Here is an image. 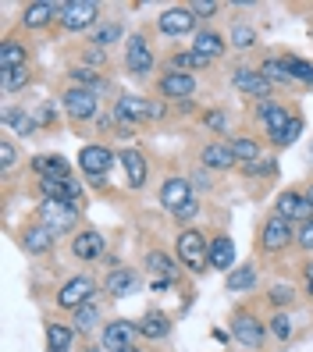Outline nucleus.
Returning <instances> with one entry per match:
<instances>
[{
  "label": "nucleus",
  "mask_w": 313,
  "mask_h": 352,
  "mask_svg": "<svg viewBox=\"0 0 313 352\" xmlns=\"http://www.w3.org/2000/svg\"><path fill=\"white\" fill-rule=\"evenodd\" d=\"M75 221H78L75 203H65V199H43L39 203V224H43L47 232H54V235L72 232Z\"/></svg>",
  "instance_id": "f257e3e1"
},
{
  "label": "nucleus",
  "mask_w": 313,
  "mask_h": 352,
  "mask_svg": "<svg viewBox=\"0 0 313 352\" xmlns=\"http://www.w3.org/2000/svg\"><path fill=\"white\" fill-rule=\"evenodd\" d=\"M178 260L189 267V271H199L203 263H211V242L199 232H193V228H185L178 235Z\"/></svg>",
  "instance_id": "f03ea898"
},
{
  "label": "nucleus",
  "mask_w": 313,
  "mask_h": 352,
  "mask_svg": "<svg viewBox=\"0 0 313 352\" xmlns=\"http://www.w3.org/2000/svg\"><path fill=\"white\" fill-rule=\"evenodd\" d=\"M96 14H100V8L93 4V0H72V4H57V18H61V25H65L68 32L89 29V25L96 22Z\"/></svg>",
  "instance_id": "7ed1b4c3"
},
{
  "label": "nucleus",
  "mask_w": 313,
  "mask_h": 352,
  "mask_svg": "<svg viewBox=\"0 0 313 352\" xmlns=\"http://www.w3.org/2000/svg\"><path fill=\"white\" fill-rule=\"evenodd\" d=\"M65 111H68L72 121H89V118H96V93L86 89V86L68 89V93H65Z\"/></svg>",
  "instance_id": "20e7f679"
},
{
  "label": "nucleus",
  "mask_w": 313,
  "mask_h": 352,
  "mask_svg": "<svg viewBox=\"0 0 313 352\" xmlns=\"http://www.w3.org/2000/svg\"><path fill=\"white\" fill-rule=\"evenodd\" d=\"M111 164H114V153L103 150V146H82V153H78V168L96 182L111 171Z\"/></svg>",
  "instance_id": "39448f33"
},
{
  "label": "nucleus",
  "mask_w": 313,
  "mask_h": 352,
  "mask_svg": "<svg viewBox=\"0 0 313 352\" xmlns=\"http://www.w3.org/2000/svg\"><path fill=\"white\" fill-rule=\"evenodd\" d=\"M89 299H93V278H86V274L72 278V281L57 292V302L65 306V309H78V306H86Z\"/></svg>",
  "instance_id": "423d86ee"
},
{
  "label": "nucleus",
  "mask_w": 313,
  "mask_h": 352,
  "mask_svg": "<svg viewBox=\"0 0 313 352\" xmlns=\"http://www.w3.org/2000/svg\"><path fill=\"white\" fill-rule=\"evenodd\" d=\"M193 25H196V14L189 8H168L157 18V29L164 36H185V32H193Z\"/></svg>",
  "instance_id": "0eeeda50"
},
{
  "label": "nucleus",
  "mask_w": 313,
  "mask_h": 352,
  "mask_svg": "<svg viewBox=\"0 0 313 352\" xmlns=\"http://www.w3.org/2000/svg\"><path fill=\"white\" fill-rule=\"evenodd\" d=\"M274 210L285 221H313V203L306 196H299V192H281L278 203H274Z\"/></svg>",
  "instance_id": "6e6552de"
},
{
  "label": "nucleus",
  "mask_w": 313,
  "mask_h": 352,
  "mask_svg": "<svg viewBox=\"0 0 313 352\" xmlns=\"http://www.w3.org/2000/svg\"><path fill=\"white\" fill-rule=\"evenodd\" d=\"M160 203L168 206V210H182L185 203H193V182H185V178H168L160 185Z\"/></svg>",
  "instance_id": "1a4fd4ad"
},
{
  "label": "nucleus",
  "mask_w": 313,
  "mask_h": 352,
  "mask_svg": "<svg viewBox=\"0 0 313 352\" xmlns=\"http://www.w3.org/2000/svg\"><path fill=\"white\" fill-rule=\"evenodd\" d=\"M260 242H263L267 253L285 250V245L292 242V224H288L285 217H270V221L263 224V232H260Z\"/></svg>",
  "instance_id": "9d476101"
},
{
  "label": "nucleus",
  "mask_w": 313,
  "mask_h": 352,
  "mask_svg": "<svg viewBox=\"0 0 313 352\" xmlns=\"http://www.w3.org/2000/svg\"><path fill=\"white\" fill-rule=\"evenodd\" d=\"M160 93L168 100H185V96L196 93V78L189 72H168L160 78Z\"/></svg>",
  "instance_id": "9b49d317"
},
{
  "label": "nucleus",
  "mask_w": 313,
  "mask_h": 352,
  "mask_svg": "<svg viewBox=\"0 0 313 352\" xmlns=\"http://www.w3.org/2000/svg\"><path fill=\"white\" fill-rule=\"evenodd\" d=\"M150 107H153V103H150V100H142V96H121L114 118L125 121V125H139L142 118H150Z\"/></svg>",
  "instance_id": "f8f14e48"
},
{
  "label": "nucleus",
  "mask_w": 313,
  "mask_h": 352,
  "mask_svg": "<svg viewBox=\"0 0 313 352\" xmlns=\"http://www.w3.org/2000/svg\"><path fill=\"white\" fill-rule=\"evenodd\" d=\"M39 189H43V199H65V203H75L78 192H82V185L75 178H47V182H39Z\"/></svg>",
  "instance_id": "ddd939ff"
},
{
  "label": "nucleus",
  "mask_w": 313,
  "mask_h": 352,
  "mask_svg": "<svg viewBox=\"0 0 313 352\" xmlns=\"http://www.w3.org/2000/svg\"><path fill=\"white\" fill-rule=\"evenodd\" d=\"M203 168H214V171H221V168H235V150H232V142H211V146H203Z\"/></svg>",
  "instance_id": "4468645a"
},
{
  "label": "nucleus",
  "mask_w": 313,
  "mask_h": 352,
  "mask_svg": "<svg viewBox=\"0 0 313 352\" xmlns=\"http://www.w3.org/2000/svg\"><path fill=\"white\" fill-rule=\"evenodd\" d=\"M232 82H235L242 93H249V96H263L267 100V93H270V82L260 72H253V68H235L232 72Z\"/></svg>",
  "instance_id": "2eb2a0df"
},
{
  "label": "nucleus",
  "mask_w": 313,
  "mask_h": 352,
  "mask_svg": "<svg viewBox=\"0 0 313 352\" xmlns=\"http://www.w3.org/2000/svg\"><path fill=\"white\" fill-rule=\"evenodd\" d=\"M136 324H129V320H114V324H107L103 327V345H107L111 352H118V349H129L132 345V338H136Z\"/></svg>",
  "instance_id": "dca6fc26"
},
{
  "label": "nucleus",
  "mask_w": 313,
  "mask_h": 352,
  "mask_svg": "<svg viewBox=\"0 0 313 352\" xmlns=\"http://www.w3.org/2000/svg\"><path fill=\"white\" fill-rule=\"evenodd\" d=\"M232 327H235L232 335H235L242 345H260V342H263V324H260L253 314H239Z\"/></svg>",
  "instance_id": "f3484780"
},
{
  "label": "nucleus",
  "mask_w": 313,
  "mask_h": 352,
  "mask_svg": "<svg viewBox=\"0 0 313 352\" xmlns=\"http://www.w3.org/2000/svg\"><path fill=\"white\" fill-rule=\"evenodd\" d=\"M125 60H129V72L132 75H146V72L153 68V54H150V47H146L142 36H136L132 43H129V57H125Z\"/></svg>",
  "instance_id": "a211bd4d"
},
{
  "label": "nucleus",
  "mask_w": 313,
  "mask_h": 352,
  "mask_svg": "<svg viewBox=\"0 0 313 352\" xmlns=\"http://www.w3.org/2000/svg\"><path fill=\"white\" fill-rule=\"evenodd\" d=\"M32 168H36V175L39 178H72L68 175V160L65 157H57V153H39L36 160H32Z\"/></svg>",
  "instance_id": "6ab92c4d"
},
{
  "label": "nucleus",
  "mask_w": 313,
  "mask_h": 352,
  "mask_svg": "<svg viewBox=\"0 0 313 352\" xmlns=\"http://www.w3.org/2000/svg\"><path fill=\"white\" fill-rule=\"evenodd\" d=\"M260 121L267 125V132H270V135H278V132L288 125V121H292V114L281 107V103H274V100H263V103H260Z\"/></svg>",
  "instance_id": "aec40b11"
},
{
  "label": "nucleus",
  "mask_w": 313,
  "mask_h": 352,
  "mask_svg": "<svg viewBox=\"0 0 313 352\" xmlns=\"http://www.w3.org/2000/svg\"><path fill=\"white\" fill-rule=\"evenodd\" d=\"M72 253H75L78 260H96V256H103V235H100V232H82V235H75Z\"/></svg>",
  "instance_id": "412c9836"
},
{
  "label": "nucleus",
  "mask_w": 313,
  "mask_h": 352,
  "mask_svg": "<svg viewBox=\"0 0 313 352\" xmlns=\"http://www.w3.org/2000/svg\"><path fill=\"white\" fill-rule=\"evenodd\" d=\"M232 263H235V242L217 235L211 242V267H214V271H232Z\"/></svg>",
  "instance_id": "4be33fe9"
},
{
  "label": "nucleus",
  "mask_w": 313,
  "mask_h": 352,
  "mask_svg": "<svg viewBox=\"0 0 313 352\" xmlns=\"http://www.w3.org/2000/svg\"><path fill=\"white\" fill-rule=\"evenodd\" d=\"M50 245H54V232H47L43 224L25 228V232H22V250L25 253H47Z\"/></svg>",
  "instance_id": "5701e85b"
},
{
  "label": "nucleus",
  "mask_w": 313,
  "mask_h": 352,
  "mask_svg": "<svg viewBox=\"0 0 313 352\" xmlns=\"http://www.w3.org/2000/svg\"><path fill=\"white\" fill-rule=\"evenodd\" d=\"M136 288H139V274H136V271H111V278H107V292H111L114 299L136 292Z\"/></svg>",
  "instance_id": "b1692460"
},
{
  "label": "nucleus",
  "mask_w": 313,
  "mask_h": 352,
  "mask_svg": "<svg viewBox=\"0 0 313 352\" xmlns=\"http://www.w3.org/2000/svg\"><path fill=\"white\" fill-rule=\"evenodd\" d=\"M193 54L206 57V60H214L224 54V39L217 32H196V43H193Z\"/></svg>",
  "instance_id": "393cba45"
},
{
  "label": "nucleus",
  "mask_w": 313,
  "mask_h": 352,
  "mask_svg": "<svg viewBox=\"0 0 313 352\" xmlns=\"http://www.w3.org/2000/svg\"><path fill=\"white\" fill-rule=\"evenodd\" d=\"M121 164H125V175H129L132 189H142V182H146V160L136 150H125L121 153Z\"/></svg>",
  "instance_id": "a878e982"
},
{
  "label": "nucleus",
  "mask_w": 313,
  "mask_h": 352,
  "mask_svg": "<svg viewBox=\"0 0 313 352\" xmlns=\"http://www.w3.org/2000/svg\"><path fill=\"white\" fill-rule=\"evenodd\" d=\"M18 68H25V47L8 39V43L0 47V72H18Z\"/></svg>",
  "instance_id": "bb28decb"
},
{
  "label": "nucleus",
  "mask_w": 313,
  "mask_h": 352,
  "mask_svg": "<svg viewBox=\"0 0 313 352\" xmlns=\"http://www.w3.org/2000/svg\"><path fill=\"white\" fill-rule=\"evenodd\" d=\"M228 292H249V288L257 285V267L253 263H246V267H235L232 274H228Z\"/></svg>",
  "instance_id": "cd10ccee"
},
{
  "label": "nucleus",
  "mask_w": 313,
  "mask_h": 352,
  "mask_svg": "<svg viewBox=\"0 0 313 352\" xmlns=\"http://www.w3.org/2000/svg\"><path fill=\"white\" fill-rule=\"evenodd\" d=\"M54 14H57V4H43V0H39V4H29V8H25L22 22H25L29 29H43Z\"/></svg>",
  "instance_id": "c85d7f7f"
},
{
  "label": "nucleus",
  "mask_w": 313,
  "mask_h": 352,
  "mask_svg": "<svg viewBox=\"0 0 313 352\" xmlns=\"http://www.w3.org/2000/svg\"><path fill=\"white\" fill-rule=\"evenodd\" d=\"M168 327H171L168 317L153 309V314H146V317L139 320V335H142V338H164V335H168Z\"/></svg>",
  "instance_id": "c756f323"
},
{
  "label": "nucleus",
  "mask_w": 313,
  "mask_h": 352,
  "mask_svg": "<svg viewBox=\"0 0 313 352\" xmlns=\"http://www.w3.org/2000/svg\"><path fill=\"white\" fill-rule=\"evenodd\" d=\"M146 271H153L160 281H175V260L168 256V253H150V256H146Z\"/></svg>",
  "instance_id": "7c9ffc66"
},
{
  "label": "nucleus",
  "mask_w": 313,
  "mask_h": 352,
  "mask_svg": "<svg viewBox=\"0 0 313 352\" xmlns=\"http://www.w3.org/2000/svg\"><path fill=\"white\" fill-rule=\"evenodd\" d=\"M68 345H72V331L65 324H50L47 327V349L50 352H68Z\"/></svg>",
  "instance_id": "2f4dec72"
},
{
  "label": "nucleus",
  "mask_w": 313,
  "mask_h": 352,
  "mask_svg": "<svg viewBox=\"0 0 313 352\" xmlns=\"http://www.w3.org/2000/svg\"><path fill=\"white\" fill-rule=\"evenodd\" d=\"M285 68H288V75L296 78V82H310V86H313V65H310V60H303V57H285Z\"/></svg>",
  "instance_id": "473e14b6"
},
{
  "label": "nucleus",
  "mask_w": 313,
  "mask_h": 352,
  "mask_svg": "<svg viewBox=\"0 0 313 352\" xmlns=\"http://www.w3.org/2000/svg\"><path fill=\"white\" fill-rule=\"evenodd\" d=\"M232 150H235V160H242V164H257L260 160V146L253 139H235Z\"/></svg>",
  "instance_id": "72a5a7b5"
},
{
  "label": "nucleus",
  "mask_w": 313,
  "mask_h": 352,
  "mask_svg": "<svg viewBox=\"0 0 313 352\" xmlns=\"http://www.w3.org/2000/svg\"><path fill=\"white\" fill-rule=\"evenodd\" d=\"M260 75L267 78V82H292V75H288V68H285V60H263L260 65Z\"/></svg>",
  "instance_id": "f704fd0d"
},
{
  "label": "nucleus",
  "mask_w": 313,
  "mask_h": 352,
  "mask_svg": "<svg viewBox=\"0 0 313 352\" xmlns=\"http://www.w3.org/2000/svg\"><path fill=\"white\" fill-rule=\"evenodd\" d=\"M4 125L14 129L18 135H29V132H32V118L22 114V111H4Z\"/></svg>",
  "instance_id": "c9c22d12"
},
{
  "label": "nucleus",
  "mask_w": 313,
  "mask_h": 352,
  "mask_svg": "<svg viewBox=\"0 0 313 352\" xmlns=\"http://www.w3.org/2000/svg\"><path fill=\"white\" fill-rule=\"evenodd\" d=\"M299 132H303V121H299V118H292L288 125H285L278 135H270V139H274V146H288V142H296V139H299Z\"/></svg>",
  "instance_id": "e433bc0d"
},
{
  "label": "nucleus",
  "mask_w": 313,
  "mask_h": 352,
  "mask_svg": "<svg viewBox=\"0 0 313 352\" xmlns=\"http://www.w3.org/2000/svg\"><path fill=\"white\" fill-rule=\"evenodd\" d=\"M96 317H100V314H96V306H93V302L78 306V309H75V327H78V331H89V327L96 324Z\"/></svg>",
  "instance_id": "4c0bfd02"
},
{
  "label": "nucleus",
  "mask_w": 313,
  "mask_h": 352,
  "mask_svg": "<svg viewBox=\"0 0 313 352\" xmlns=\"http://www.w3.org/2000/svg\"><path fill=\"white\" fill-rule=\"evenodd\" d=\"M203 65H211V60H206V57H199V54H175L171 57V68H203Z\"/></svg>",
  "instance_id": "58836bf2"
},
{
  "label": "nucleus",
  "mask_w": 313,
  "mask_h": 352,
  "mask_svg": "<svg viewBox=\"0 0 313 352\" xmlns=\"http://www.w3.org/2000/svg\"><path fill=\"white\" fill-rule=\"evenodd\" d=\"M118 36H121V25H114V22H111V25H103V29H96V32H93V43H96V47H111Z\"/></svg>",
  "instance_id": "ea45409f"
},
{
  "label": "nucleus",
  "mask_w": 313,
  "mask_h": 352,
  "mask_svg": "<svg viewBox=\"0 0 313 352\" xmlns=\"http://www.w3.org/2000/svg\"><path fill=\"white\" fill-rule=\"evenodd\" d=\"M267 299L274 302V306H288L292 299H296V292H292V285H274V288L267 292Z\"/></svg>",
  "instance_id": "a19ab883"
},
{
  "label": "nucleus",
  "mask_w": 313,
  "mask_h": 352,
  "mask_svg": "<svg viewBox=\"0 0 313 352\" xmlns=\"http://www.w3.org/2000/svg\"><path fill=\"white\" fill-rule=\"evenodd\" d=\"M253 39H257V32L249 29V25H235V32H232V43H235V47L246 50V47H253Z\"/></svg>",
  "instance_id": "79ce46f5"
},
{
  "label": "nucleus",
  "mask_w": 313,
  "mask_h": 352,
  "mask_svg": "<svg viewBox=\"0 0 313 352\" xmlns=\"http://www.w3.org/2000/svg\"><path fill=\"white\" fill-rule=\"evenodd\" d=\"M270 335H274V338H281V342H285V338H292V320L278 314L274 320H270Z\"/></svg>",
  "instance_id": "37998d69"
},
{
  "label": "nucleus",
  "mask_w": 313,
  "mask_h": 352,
  "mask_svg": "<svg viewBox=\"0 0 313 352\" xmlns=\"http://www.w3.org/2000/svg\"><path fill=\"white\" fill-rule=\"evenodd\" d=\"M29 82V72L18 68V72H4V89H22Z\"/></svg>",
  "instance_id": "c03bdc74"
},
{
  "label": "nucleus",
  "mask_w": 313,
  "mask_h": 352,
  "mask_svg": "<svg viewBox=\"0 0 313 352\" xmlns=\"http://www.w3.org/2000/svg\"><path fill=\"white\" fill-rule=\"evenodd\" d=\"M189 11H193L196 18H211V14H217V4H214V0H196Z\"/></svg>",
  "instance_id": "a18cd8bd"
},
{
  "label": "nucleus",
  "mask_w": 313,
  "mask_h": 352,
  "mask_svg": "<svg viewBox=\"0 0 313 352\" xmlns=\"http://www.w3.org/2000/svg\"><path fill=\"white\" fill-rule=\"evenodd\" d=\"M203 125L211 129V132H224V114H221V111H211V114H203Z\"/></svg>",
  "instance_id": "49530a36"
},
{
  "label": "nucleus",
  "mask_w": 313,
  "mask_h": 352,
  "mask_svg": "<svg viewBox=\"0 0 313 352\" xmlns=\"http://www.w3.org/2000/svg\"><path fill=\"white\" fill-rule=\"evenodd\" d=\"M299 245H303V250H313V221H306L299 228Z\"/></svg>",
  "instance_id": "de8ad7c7"
},
{
  "label": "nucleus",
  "mask_w": 313,
  "mask_h": 352,
  "mask_svg": "<svg viewBox=\"0 0 313 352\" xmlns=\"http://www.w3.org/2000/svg\"><path fill=\"white\" fill-rule=\"evenodd\" d=\"M14 146H11V142H0V160H4V168H11V164H14Z\"/></svg>",
  "instance_id": "09e8293b"
},
{
  "label": "nucleus",
  "mask_w": 313,
  "mask_h": 352,
  "mask_svg": "<svg viewBox=\"0 0 313 352\" xmlns=\"http://www.w3.org/2000/svg\"><path fill=\"white\" fill-rule=\"evenodd\" d=\"M196 214H199V206H196V203H185V206H182V210H178L175 217H178V221H193Z\"/></svg>",
  "instance_id": "8fccbe9b"
},
{
  "label": "nucleus",
  "mask_w": 313,
  "mask_h": 352,
  "mask_svg": "<svg viewBox=\"0 0 313 352\" xmlns=\"http://www.w3.org/2000/svg\"><path fill=\"white\" fill-rule=\"evenodd\" d=\"M249 175H267L270 171V160H257V164H246Z\"/></svg>",
  "instance_id": "3c124183"
},
{
  "label": "nucleus",
  "mask_w": 313,
  "mask_h": 352,
  "mask_svg": "<svg viewBox=\"0 0 313 352\" xmlns=\"http://www.w3.org/2000/svg\"><path fill=\"white\" fill-rule=\"evenodd\" d=\"M72 78H75V82H96V75H93L89 68H75V72H72Z\"/></svg>",
  "instance_id": "603ef678"
},
{
  "label": "nucleus",
  "mask_w": 313,
  "mask_h": 352,
  "mask_svg": "<svg viewBox=\"0 0 313 352\" xmlns=\"http://www.w3.org/2000/svg\"><path fill=\"white\" fill-rule=\"evenodd\" d=\"M306 292H310V296H313V263H310V267H306Z\"/></svg>",
  "instance_id": "864d4df0"
},
{
  "label": "nucleus",
  "mask_w": 313,
  "mask_h": 352,
  "mask_svg": "<svg viewBox=\"0 0 313 352\" xmlns=\"http://www.w3.org/2000/svg\"><path fill=\"white\" fill-rule=\"evenodd\" d=\"M118 352H139V349H136V345H129V349H118Z\"/></svg>",
  "instance_id": "5fc2aeb1"
},
{
  "label": "nucleus",
  "mask_w": 313,
  "mask_h": 352,
  "mask_svg": "<svg viewBox=\"0 0 313 352\" xmlns=\"http://www.w3.org/2000/svg\"><path fill=\"white\" fill-rule=\"evenodd\" d=\"M306 199H310V203H313V185H310V192H306Z\"/></svg>",
  "instance_id": "6e6d98bb"
},
{
  "label": "nucleus",
  "mask_w": 313,
  "mask_h": 352,
  "mask_svg": "<svg viewBox=\"0 0 313 352\" xmlns=\"http://www.w3.org/2000/svg\"><path fill=\"white\" fill-rule=\"evenodd\" d=\"M310 160H313V142H310Z\"/></svg>",
  "instance_id": "4d7b16f0"
}]
</instances>
